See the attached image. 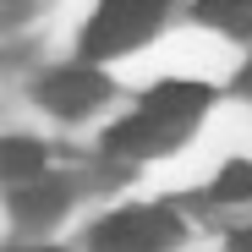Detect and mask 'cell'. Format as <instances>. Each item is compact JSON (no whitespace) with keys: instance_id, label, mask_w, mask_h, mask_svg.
Masks as SVG:
<instances>
[{"instance_id":"1","label":"cell","mask_w":252,"mask_h":252,"mask_svg":"<svg viewBox=\"0 0 252 252\" xmlns=\"http://www.w3.org/2000/svg\"><path fill=\"white\" fill-rule=\"evenodd\" d=\"M159 17H164V0H104L82 44H88V55H121V50L143 44Z\"/></svg>"},{"instance_id":"2","label":"cell","mask_w":252,"mask_h":252,"mask_svg":"<svg viewBox=\"0 0 252 252\" xmlns=\"http://www.w3.org/2000/svg\"><path fill=\"white\" fill-rule=\"evenodd\" d=\"M181 236L170 208H126L94 230V252H170Z\"/></svg>"},{"instance_id":"3","label":"cell","mask_w":252,"mask_h":252,"mask_svg":"<svg viewBox=\"0 0 252 252\" xmlns=\"http://www.w3.org/2000/svg\"><path fill=\"white\" fill-rule=\"evenodd\" d=\"M38 99L55 115H82V110H94L104 99V77L88 71V66H61V71H50L38 82Z\"/></svg>"},{"instance_id":"4","label":"cell","mask_w":252,"mask_h":252,"mask_svg":"<svg viewBox=\"0 0 252 252\" xmlns=\"http://www.w3.org/2000/svg\"><path fill=\"white\" fill-rule=\"evenodd\" d=\"M208 94L203 82H159V88L143 99V110L148 115H159V121H176V126H192L203 110H208Z\"/></svg>"},{"instance_id":"5","label":"cell","mask_w":252,"mask_h":252,"mask_svg":"<svg viewBox=\"0 0 252 252\" xmlns=\"http://www.w3.org/2000/svg\"><path fill=\"white\" fill-rule=\"evenodd\" d=\"M181 132H187V126H176V121H159V115L137 110L132 121L110 126V137H104V143H110L115 154H132V148H143V154H148V148H164V143H176Z\"/></svg>"},{"instance_id":"6","label":"cell","mask_w":252,"mask_h":252,"mask_svg":"<svg viewBox=\"0 0 252 252\" xmlns=\"http://www.w3.org/2000/svg\"><path fill=\"white\" fill-rule=\"evenodd\" d=\"M66 197H71L66 181H50V176H44V181L17 187V192H11V208H17V220H22V225H44V220H55L61 208H66Z\"/></svg>"},{"instance_id":"7","label":"cell","mask_w":252,"mask_h":252,"mask_svg":"<svg viewBox=\"0 0 252 252\" xmlns=\"http://www.w3.org/2000/svg\"><path fill=\"white\" fill-rule=\"evenodd\" d=\"M6 176L11 181H44V148L38 143H28V137H11L6 143Z\"/></svg>"},{"instance_id":"8","label":"cell","mask_w":252,"mask_h":252,"mask_svg":"<svg viewBox=\"0 0 252 252\" xmlns=\"http://www.w3.org/2000/svg\"><path fill=\"white\" fill-rule=\"evenodd\" d=\"M197 11H203V17H220V22L247 28V17H252V0H197Z\"/></svg>"},{"instance_id":"9","label":"cell","mask_w":252,"mask_h":252,"mask_svg":"<svg viewBox=\"0 0 252 252\" xmlns=\"http://www.w3.org/2000/svg\"><path fill=\"white\" fill-rule=\"evenodd\" d=\"M214 197H252V164H230L214 181Z\"/></svg>"},{"instance_id":"10","label":"cell","mask_w":252,"mask_h":252,"mask_svg":"<svg viewBox=\"0 0 252 252\" xmlns=\"http://www.w3.org/2000/svg\"><path fill=\"white\" fill-rule=\"evenodd\" d=\"M230 252H252V225H247V230H236V236H230Z\"/></svg>"},{"instance_id":"11","label":"cell","mask_w":252,"mask_h":252,"mask_svg":"<svg viewBox=\"0 0 252 252\" xmlns=\"http://www.w3.org/2000/svg\"><path fill=\"white\" fill-rule=\"evenodd\" d=\"M241 94H247V99H252V66H247V71H241Z\"/></svg>"}]
</instances>
